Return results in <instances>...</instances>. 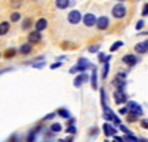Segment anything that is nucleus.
Here are the masks:
<instances>
[{"mask_svg":"<svg viewBox=\"0 0 148 142\" xmlns=\"http://www.w3.org/2000/svg\"><path fill=\"white\" fill-rule=\"evenodd\" d=\"M98 51H99V46H96V44L89 47V52H90V53H93V52H98Z\"/></svg>","mask_w":148,"mask_h":142,"instance_id":"28","label":"nucleus"},{"mask_svg":"<svg viewBox=\"0 0 148 142\" xmlns=\"http://www.w3.org/2000/svg\"><path fill=\"white\" fill-rule=\"evenodd\" d=\"M142 15H144V16H147V15H148V3H147V5H144V10H142Z\"/></svg>","mask_w":148,"mask_h":142,"instance_id":"29","label":"nucleus"},{"mask_svg":"<svg viewBox=\"0 0 148 142\" xmlns=\"http://www.w3.org/2000/svg\"><path fill=\"white\" fill-rule=\"evenodd\" d=\"M18 19H19V14H16V12H15V14L12 15V21H18Z\"/></svg>","mask_w":148,"mask_h":142,"instance_id":"33","label":"nucleus"},{"mask_svg":"<svg viewBox=\"0 0 148 142\" xmlns=\"http://www.w3.org/2000/svg\"><path fill=\"white\" fill-rule=\"evenodd\" d=\"M92 87L93 89L98 87V85H96V70L93 67H92Z\"/></svg>","mask_w":148,"mask_h":142,"instance_id":"19","label":"nucleus"},{"mask_svg":"<svg viewBox=\"0 0 148 142\" xmlns=\"http://www.w3.org/2000/svg\"><path fill=\"white\" fill-rule=\"evenodd\" d=\"M113 15H114V18H123L126 15V8H125V5H116L114 8H113Z\"/></svg>","mask_w":148,"mask_h":142,"instance_id":"2","label":"nucleus"},{"mask_svg":"<svg viewBox=\"0 0 148 142\" xmlns=\"http://www.w3.org/2000/svg\"><path fill=\"white\" fill-rule=\"evenodd\" d=\"M21 5H22V0H10V6L14 8V9L21 8Z\"/></svg>","mask_w":148,"mask_h":142,"instance_id":"20","label":"nucleus"},{"mask_svg":"<svg viewBox=\"0 0 148 142\" xmlns=\"http://www.w3.org/2000/svg\"><path fill=\"white\" fill-rule=\"evenodd\" d=\"M102 129H104V133H105L107 136H114V135H116V130H117L116 127H113V126L108 124V123H105Z\"/></svg>","mask_w":148,"mask_h":142,"instance_id":"10","label":"nucleus"},{"mask_svg":"<svg viewBox=\"0 0 148 142\" xmlns=\"http://www.w3.org/2000/svg\"><path fill=\"white\" fill-rule=\"evenodd\" d=\"M86 80H88V76H86V74H82V76H79L76 80H74V86H76V87H79V86L82 85V83H83V81H86Z\"/></svg>","mask_w":148,"mask_h":142,"instance_id":"17","label":"nucleus"},{"mask_svg":"<svg viewBox=\"0 0 148 142\" xmlns=\"http://www.w3.org/2000/svg\"><path fill=\"white\" fill-rule=\"evenodd\" d=\"M135 51H136L138 53H145V52H148V44H147V42L138 43L136 46H135Z\"/></svg>","mask_w":148,"mask_h":142,"instance_id":"13","label":"nucleus"},{"mask_svg":"<svg viewBox=\"0 0 148 142\" xmlns=\"http://www.w3.org/2000/svg\"><path fill=\"white\" fill-rule=\"evenodd\" d=\"M119 126H120V129H121V130H123V132H125V133H130V132H129V129H127L126 126H121V124H119Z\"/></svg>","mask_w":148,"mask_h":142,"instance_id":"32","label":"nucleus"},{"mask_svg":"<svg viewBox=\"0 0 148 142\" xmlns=\"http://www.w3.org/2000/svg\"><path fill=\"white\" fill-rule=\"evenodd\" d=\"M19 52H21L22 55H27V53H30V52H31V44H30V43L22 44V46H21V49H19Z\"/></svg>","mask_w":148,"mask_h":142,"instance_id":"18","label":"nucleus"},{"mask_svg":"<svg viewBox=\"0 0 148 142\" xmlns=\"http://www.w3.org/2000/svg\"><path fill=\"white\" fill-rule=\"evenodd\" d=\"M127 111H130L135 115H142V108L136 102H127Z\"/></svg>","mask_w":148,"mask_h":142,"instance_id":"3","label":"nucleus"},{"mask_svg":"<svg viewBox=\"0 0 148 142\" xmlns=\"http://www.w3.org/2000/svg\"><path fill=\"white\" fill-rule=\"evenodd\" d=\"M8 31H9V22L8 21L0 22V36H5Z\"/></svg>","mask_w":148,"mask_h":142,"instance_id":"15","label":"nucleus"},{"mask_svg":"<svg viewBox=\"0 0 148 142\" xmlns=\"http://www.w3.org/2000/svg\"><path fill=\"white\" fill-rule=\"evenodd\" d=\"M114 85H116L119 89L125 87V85H126V83H125V74H119V76L114 79Z\"/></svg>","mask_w":148,"mask_h":142,"instance_id":"11","label":"nucleus"},{"mask_svg":"<svg viewBox=\"0 0 148 142\" xmlns=\"http://www.w3.org/2000/svg\"><path fill=\"white\" fill-rule=\"evenodd\" d=\"M102 106H104V118H105V120H114V118H116V114L108 108L107 104L102 105Z\"/></svg>","mask_w":148,"mask_h":142,"instance_id":"9","label":"nucleus"},{"mask_svg":"<svg viewBox=\"0 0 148 142\" xmlns=\"http://www.w3.org/2000/svg\"><path fill=\"white\" fill-rule=\"evenodd\" d=\"M120 46H123V43H121V42H116L113 46H111V52H114V51L120 49Z\"/></svg>","mask_w":148,"mask_h":142,"instance_id":"24","label":"nucleus"},{"mask_svg":"<svg viewBox=\"0 0 148 142\" xmlns=\"http://www.w3.org/2000/svg\"><path fill=\"white\" fill-rule=\"evenodd\" d=\"M30 24H31V21H30V19H25V21H24V25H22V27H24V28H28Z\"/></svg>","mask_w":148,"mask_h":142,"instance_id":"31","label":"nucleus"},{"mask_svg":"<svg viewBox=\"0 0 148 142\" xmlns=\"http://www.w3.org/2000/svg\"><path fill=\"white\" fill-rule=\"evenodd\" d=\"M126 111H127V108H121V110H120L121 114H126Z\"/></svg>","mask_w":148,"mask_h":142,"instance_id":"37","label":"nucleus"},{"mask_svg":"<svg viewBox=\"0 0 148 142\" xmlns=\"http://www.w3.org/2000/svg\"><path fill=\"white\" fill-rule=\"evenodd\" d=\"M52 132H61V124L59 123L52 124Z\"/></svg>","mask_w":148,"mask_h":142,"instance_id":"26","label":"nucleus"},{"mask_svg":"<svg viewBox=\"0 0 148 142\" xmlns=\"http://www.w3.org/2000/svg\"><path fill=\"white\" fill-rule=\"evenodd\" d=\"M42 40V36H40V31H31L28 34V42L30 43H37V42H40Z\"/></svg>","mask_w":148,"mask_h":142,"instance_id":"8","label":"nucleus"},{"mask_svg":"<svg viewBox=\"0 0 148 142\" xmlns=\"http://www.w3.org/2000/svg\"><path fill=\"white\" fill-rule=\"evenodd\" d=\"M15 55V49H8L6 52H5V58H12V56H14Z\"/></svg>","mask_w":148,"mask_h":142,"instance_id":"21","label":"nucleus"},{"mask_svg":"<svg viewBox=\"0 0 148 142\" xmlns=\"http://www.w3.org/2000/svg\"><path fill=\"white\" fill-rule=\"evenodd\" d=\"M120 2H123V0H120Z\"/></svg>","mask_w":148,"mask_h":142,"instance_id":"39","label":"nucleus"},{"mask_svg":"<svg viewBox=\"0 0 148 142\" xmlns=\"http://www.w3.org/2000/svg\"><path fill=\"white\" fill-rule=\"evenodd\" d=\"M59 65H61V64L58 62V64H53V65H51V68H53V70H55V68H56V67H59Z\"/></svg>","mask_w":148,"mask_h":142,"instance_id":"36","label":"nucleus"},{"mask_svg":"<svg viewBox=\"0 0 148 142\" xmlns=\"http://www.w3.org/2000/svg\"><path fill=\"white\" fill-rule=\"evenodd\" d=\"M123 141H133V142H135V141H139V139H138L136 136H132L130 133H126V136L123 138Z\"/></svg>","mask_w":148,"mask_h":142,"instance_id":"23","label":"nucleus"},{"mask_svg":"<svg viewBox=\"0 0 148 142\" xmlns=\"http://www.w3.org/2000/svg\"><path fill=\"white\" fill-rule=\"evenodd\" d=\"M147 44H148V40H147Z\"/></svg>","mask_w":148,"mask_h":142,"instance_id":"38","label":"nucleus"},{"mask_svg":"<svg viewBox=\"0 0 148 142\" xmlns=\"http://www.w3.org/2000/svg\"><path fill=\"white\" fill-rule=\"evenodd\" d=\"M114 101H116L117 104H125V102L127 101V98H126V93L123 92V89L116 90V93H114Z\"/></svg>","mask_w":148,"mask_h":142,"instance_id":"5","label":"nucleus"},{"mask_svg":"<svg viewBox=\"0 0 148 142\" xmlns=\"http://www.w3.org/2000/svg\"><path fill=\"white\" fill-rule=\"evenodd\" d=\"M68 21L70 24H73V25H76V24H79L82 21V14L79 10H71L68 14Z\"/></svg>","mask_w":148,"mask_h":142,"instance_id":"1","label":"nucleus"},{"mask_svg":"<svg viewBox=\"0 0 148 142\" xmlns=\"http://www.w3.org/2000/svg\"><path fill=\"white\" fill-rule=\"evenodd\" d=\"M141 124H142V127H144V129H148V120H142V122H141Z\"/></svg>","mask_w":148,"mask_h":142,"instance_id":"34","label":"nucleus"},{"mask_svg":"<svg viewBox=\"0 0 148 142\" xmlns=\"http://www.w3.org/2000/svg\"><path fill=\"white\" fill-rule=\"evenodd\" d=\"M58 114H59L61 117H64V118H68V117H70V113H68L67 110H58Z\"/></svg>","mask_w":148,"mask_h":142,"instance_id":"22","label":"nucleus"},{"mask_svg":"<svg viewBox=\"0 0 148 142\" xmlns=\"http://www.w3.org/2000/svg\"><path fill=\"white\" fill-rule=\"evenodd\" d=\"M68 130H70L71 133H74V132H76V127H74V126H70V127H68Z\"/></svg>","mask_w":148,"mask_h":142,"instance_id":"35","label":"nucleus"},{"mask_svg":"<svg viewBox=\"0 0 148 142\" xmlns=\"http://www.w3.org/2000/svg\"><path fill=\"white\" fill-rule=\"evenodd\" d=\"M46 27H47V21H46L45 18H40L39 21L36 22V30H37V31H43Z\"/></svg>","mask_w":148,"mask_h":142,"instance_id":"14","label":"nucleus"},{"mask_svg":"<svg viewBox=\"0 0 148 142\" xmlns=\"http://www.w3.org/2000/svg\"><path fill=\"white\" fill-rule=\"evenodd\" d=\"M123 62H126L127 65H135V64H136L138 62V58L136 56H135V55H126L125 58H123Z\"/></svg>","mask_w":148,"mask_h":142,"instance_id":"12","label":"nucleus"},{"mask_svg":"<svg viewBox=\"0 0 148 142\" xmlns=\"http://www.w3.org/2000/svg\"><path fill=\"white\" fill-rule=\"evenodd\" d=\"M55 5H56L58 9H65V8H68V5H70V0H56Z\"/></svg>","mask_w":148,"mask_h":142,"instance_id":"16","label":"nucleus"},{"mask_svg":"<svg viewBox=\"0 0 148 142\" xmlns=\"http://www.w3.org/2000/svg\"><path fill=\"white\" fill-rule=\"evenodd\" d=\"M142 28H144V21H139L136 24V30H142Z\"/></svg>","mask_w":148,"mask_h":142,"instance_id":"30","label":"nucleus"},{"mask_svg":"<svg viewBox=\"0 0 148 142\" xmlns=\"http://www.w3.org/2000/svg\"><path fill=\"white\" fill-rule=\"evenodd\" d=\"M83 22H84L86 27H92V25H95V22H96V16L93 14H88V15H84Z\"/></svg>","mask_w":148,"mask_h":142,"instance_id":"7","label":"nucleus"},{"mask_svg":"<svg viewBox=\"0 0 148 142\" xmlns=\"http://www.w3.org/2000/svg\"><path fill=\"white\" fill-rule=\"evenodd\" d=\"M98 58H99L101 62H108V59H110V58H108L107 55H104V53H99V56H98Z\"/></svg>","mask_w":148,"mask_h":142,"instance_id":"25","label":"nucleus"},{"mask_svg":"<svg viewBox=\"0 0 148 142\" xmlns=\"http://www.w3.org/2000/svg\"><path fill=\"white\" fill-rule=\"evenodd\" d=\"M86 67H90V64L88 62V61H86V59H80V61H79V64L76 65V67H73L70 71H71V73H77V71H84V68Z\"/></svg>","mask_w":148,"mask_h":142,"instance_id":"4","label":"nucleus"},{"mask_svg":"<svg viewBox=\"0 0 148 142\" xmlns=\"http://www.w3.org/2000/svg\"><path fill=\"white\" fill-rule=\"evenodd\" d=\"M108 24H110L108 18H107V16H101V18H98V19H96L95 25L99 28V30H105V28H108Z\"/></svg>","mask_w":148,"mask_h":142,"instance_id":"6","label":"nucleus"},{"mask_svg":"<svg viewBox=\"0 0 148 142\" xmlns=\"http://www.w3.org/2000/svg\"><path fill=\"white\" fill-rule=\"evenodd\" d=\"M107 74H108V62H105V67H104V70H102V79H105Z\"/></svg>","mask_w":148,"mask_h":142,"instance_id":"27","label":"nucleus"}]
</instances>
